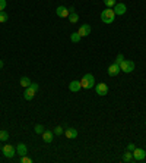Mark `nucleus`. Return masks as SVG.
I'll return each instance as SVG.
<instances>
[{
	"label": "nucleus",
	"instance_id": "20e7f679",
	"mask_svg": "<svg viewBox=\"0 0 146 163\" xmlns=\"http://www.w3.org/2000/svg\"><path fill=\"white\" fill-rule=\"evenodd\" d=\"M120 69L123 71V72H126V74H130V72H133L134 71V63H133L132 60H124L120 63Z\"/></svg>",
	"mask_w": 146,
	"mask_h": 163
},
{
	"label": "nucleus",
	"instance_id": "7ed1b4c3",
	"mask_svg": "<svg viewBox=\"0 0 146 163\" xmlns=\"http://www.w3.org/2000/svg\"><path fill=\"white\" fill-rule=\"evenodd\" d=\"M2 151H3V156L7 157V159H12L16 154V149H15V146H12V144H5L2 147Z\"/></svg>",
	"mask_w": 146,
	"mask_h": 163
},
{
	"label": "nucleus",
	"instance_id": "f03ea898",
	"mask_svg": "<svg viewBox=\"0 0 146 163\" xmlns=\"http://www.w3.org/2000/svg\"><path fill=\"white\" fill-rule=\"evenodd\" d=\"M80 84H82V88H85V90L93 88V87H95V78H93V75L92 74H85L83 78L80 80Z\"/></svg>",
	"mask_w": 146,
	"mask_h": 163
},
{
	"label": "nucleus",
	"instance_id": "f3484780",
	"mask_svg": "<svg viewBox=\"0 0 146 163\" xmlns=\"http://www.w3.org/2000/svg\"><path fill=\"white\" fill-rule=\"evenodd\" d=\"M27 146H25V144L24 143H19L18 144V146H16V153H18V154H20V156H25V154H27Z\"/></svg>",
	"mask_w": 146,
	"mask_h": 163
},
{
	"label": "nucleus",
	"instance_id": "a211bd4d",
	"mask_svg": "<svg viewBox=\"0 0 146 163\" xmlns=\"http://www.w3.org/2000/svg\"><path fill=\"white\" fill-rule=\"evenodd\" d=\"M19 84L22 85V87H25V88H27V87L31 85V80H29L28 76H22V78H20V81H19Z\"/></svg>",
	"mask_w": 146,
	"mask_h": 163
},
{
	"label": "nucleus",
	"instance_id": "39448f33",
	"mask_svg": "<svg viewBox=\"0 0 146 163\" xmlns=\"http://www.w3.org/2000/svg\"><path fill=\"white\" fill-rule=\"evenodd\" d=\"M145 157H146V151L143 149H137V147H136V149L133 150V159H134L136 162H142Z\"/></svg>",
	"mask_w": 146,
	"mask_h": 163
},
{
	"label": "nucleus",
	"instance_id": "f8f14e48",
	"mask_svg": "<svg viewBox=\"0 0 146 163\" xmlns=\"http://www.w3.org/2000/svg\"><path fill=\"white\" fill-rule=\"evenodd\" d=\"M80 88H82V84H80V81H78V80H73V81L69 84V90H70L72 93H78V91H80Z\"/></svg>",
	"mask_w": 146,
	"mask_h": 163
},
{
	"label": "nucleus",
	"instance_id": "b1692460",
	"mask_svg": "<svg viewBox=\"0 0 146 163\" xmlns=\"http://www.w3.org/2000/svg\"><path fill=\"white\" fill-rule=\"evenodd\" d=\"M54 134H56V135H61V134H63V132H64V129L61 128V126H56V128H54V131H53Z\"/></svg>",
	"mask_w": 146,
	"mask_h": 163
},
{
	"label": "nucleus",
	"instance_id": "dca6fc26",
	"mask_svg": "<svg viewBox=\"0 0 146 163\" xmlns=\"http://www.w3.org/2000/svg\"><path fill=\"white\" fill-rule=\"evenodd\" d=\"M133 160H134V159H133V151L127 150V151L123 153V162L124 163H130V162H133Z\"/></svg>",
	"mask_w": 146,
	"mask_h": 163
},
{
	"label": "nucleus",
	"instance_id": "0eeeda50",
	"mask_svg": "<svg viewBox=\"0 0 146 163\" xmlns=\"http://www.w3.org/2000/svg\"><path fill=\"white\" fill-rule=\"evenodd\" d=\"M78 33H79L80 37H88V35L91 34V25H89V24H83V25H80L79 29H78Z\"/></svg>",
	"mask_w": 146,
	"mask_h": 163
},
{
	"label": "nucleus",
	"instance_id": "cd10ccee",
	"mask_svg": "<svg viewBox=\"0 0 146 163\" xmlns=\"http://www.w3.org/2000/svg\"><path fill=\"white\" fill-rule=\"evenodd\" d=\"M134 149H136V146H134V144H133V143H130V144H129V146H127V150H130V151H133V150H134Z\"/></svg>",
	"mask_w": 146,
	"mask_h": 163
},
{
	"label": "nucleus",
	"instance_id": "a878e982",
	"mask_svg": "<svg viewBox=\"0 0 146 163\" xmlns=\"http://www.w3.org/2000/svg\"><path fill=\"white\" fill-rule=\"evenodd\" d=\"M124 60V56H123V54L120 53L119 56H117V57H115V63H117V65H120V63H121V62Z\"/></svg>",
	"mask_w": 146,
	"mask_h": 163
},
{
	"label": "nucleus",
	"instance_id": "423d86ee",
	"mask_svg": "<svg viewBox=\"0 0 146 163\" xmlns=\"http://www.w3.org/2000/svg\"><path fill=\"white\" fill-rule=\"evenodd\" d=\"M97 94L98 95H107L108 94V85H107L105 82H100V84H97Z\"/></svg>",
	"mask_w": 146,
	"mask_h": 163
},
{
	"label": "nucleus",
	"instance_id": "393cba45",
	"mask_svg": "<svg viewBox=\"0 0 146 163\" xmlns=\"http://www.w3.org/2000/svg\"><path fill=\"white\" fill-rule=\"evenodd\" d=\"M20 162H22V163H32V159H29V157H28L27 154H25V156H22Z\"/></svg>",
	"mask_w": 146,
	"mask_h": 163
},
{
	"label": "nucleus",
	"instance_id": "aec40b11",
	"mask_svg": "<svg viewBox=\"0 0 146 163\" xmlns=\"http://www.w3.org/2000/svg\"><path fill=\"white\" fill-rule=\"evenodd\" d=\"M7 138H9V132L5 131V129H2L0 131V141H7Z\"/></svg>",
	"mask_w": 146,
	"mask_h": 163
},
{
	"label": "nucleus",
	"instance_id": "4be33fe9",
	"mask_svg": "<svg viewBox=\"0 0 146 163\" xmlns=\"http://www.w3.org/2000/svg\"><path fill=\"white\" fill-rule=\"evenodd\" d=\"M34 131H35V134H41V135H42V132H44L46 129H44V126H42V125H35Z\"/></svg>",
	"mask_w": 146,
	"mask_h": 163
},
{
	"label": "nucleus",
	"instance_id": "c756f323",
	"mask_svg": "<svg viewBox=\"0 0 146 163\" xmlns=\"http://www.w3.org/2000/svg\"><path fill=\"white\" fill-rule=\"evenodd\" d=\"M2 68H3V62L0 60V69H2Z\"/></svg>",
	"mask_w": 146,
	"mask_h": 163
},
{
	"label": "nucleus",
	"instance_id": "9b49d317",
	"mask_svg": "<svg viewBox=\"0 0 146 163\" xmlns=\"http://www.w3.org/2000/svg\"><path fill=\"white\" fill-rule=\"evenodd\" d=\"M56 14H57L59 18H67L69 14H70V10H69L66 6H59L57 9H56Z\"/></svg>",
	"mask_w": 146,
	"mask_h": 163
},
{
	"label": "nucleus",
	"instance_id": "412c9836",
	"mask_svg": "<svg viewBox=\"0 0 146 163\" xmlns=\"http://www.w3.org/2000/svg\"><path fill=\"white\" fill-rule=\"evenodd\" d=\"M9 19V16H7V14L3 10V12H0V24H5L6 21Z\"/></svg>",
	"mask_w": 146,
	"mask_h": 163
},
{
	"label": "nucleus",
	"instance_id": "4468645a",
	"mask_svg": "<svg viewBox=\"0 0 146 163\" xmlns=\"http://www.w3.org/2000/svg\"><path fill=\"white\" fill-rule=\"evenodd\" d=\"M69 10H70V14H69L67 18H69V21H70V24H76V22L79 21V15L75 12V9H73V7H70Z\"/></svg>",
	"mask_w": 146,
	"mask_h": 163
},
{
	"label": "nucleus",
	"instance_id": "6e6552de",
	"mask_svg": "<svg viewBox=\"0 0 146 163\" xmlns=\"http://www.w3.org/2000/svg\"><path fill=\"white\" fill-rule=\"evenodd\" d=\"M35 94H37V90H34L32 87L29 85V87H27V88H25V93H24V99L29 102V100H32L34 97H35Z\"/></svg>",
	"mask_w": 146,
	"mask_h": 163
},
{
	"label": "nucleus",
	"instance_id": "bb28decb",
	"mask_svg": "<svg viewBox=\"0 0 146 163\" xmlns=\"http://www.w3.org/2000/svg\"><path fill=\"white\" fill-rule=\"evenodd\" d=\"M6 7V0H0V12H3Z\"/></svg>",
	"mask_w": 146,
	"mask_h": 163
},
{
	"label": "nucleus",
	"instance_id": "f257e3e1",
	"mask_svg": "<svg viewBox=\"0 0 146 163\" xmlns=\"http://www.w3.org/2000/svg\"><path fill=\"white\" fill-rule=\"evenodd\" d=\"M114 18H115V14L111 7H107L105 10L101 12V21L104 24H113L114 22Z\"/></svg>",
	"mask_w": 146,
	"mask_h": 163
},
{
	"label": "nucleus",
	"instance_id": "1a4fd4ad",
	"mask_svg": "<svg viewBox=\"0 0 146 163\" xmlns=\"http://www.w3.org/2000/svg\"><path fill=\"white\" fill-rule=\"evenodd\" d=\"M120 71H121V69H120V65H117L115 62H114L113 65L108 66V75H110V76H117V75L120 74Z\"/></svg>",
	"mask_w": 146,
	"mask_h": 163
},
{
	"label": "nucleus",
	"instance_id": "2eb2a0df",
	"mask_svg": "<svg viewBox=\"0 0 146 163\" xmlns=\"http://www.w3.org/2000/svg\"><path fill=\"white\" fill-rule=\"evenodd\" d=\"M53 137H54V132H51V131H44V132H42L44 143H51V141H53Z\"/></svg>",
	"mask_w": 146,
	"mask_h": 163
},
{
	"label": "nucleus",
	"instance_id": "ddd939ff",
	"mask_svg": "<svg viewBox=\"0 0 146 163\" xmlns=\"http://www.w3.org/2000/svg\"><path fill=\"white\" fill-rule=\"evenodd\" d=\"M64 135H66L69 140H75V138L78 137V131L75 128H67V129H64Z\"/></svg>",
	"mask_w": 146,
	"mask_h": 163
},
{
	"label": "nucleus",
	"instance_id": "6ab92c4d",
	"mask_svg": "<svg viewBox=\"0 0 146 163\" xmlns=\"http://www.w3.org/2000/svg\"><path fill=\"white\" fill-rule=\"evenodd\" d=\"M80 38H82V37L79 35V33H78V31H76V33H72V34H70V41H72V43H79Z\"/></svg>",
	"mask_w": 146,
	"mask_h": 163
},
{
	"label": "nucleus",
	"instance_id": "c85d7f7f",
	"mask_svg": "<svg viewBox=\"0 0 146 163\" xmlns=\"http://www.w3.org/2000/svg\"><path fill=\"white\" fill-rule=\"evenodd\" d=\"M31 87H32L34 90H37V91H38V84H37V82H31Z\"/></svg>",
	"mask_w": 146,
	"mask_h": 163
},
{
	"label": "nucleus",
	"instance_id": "5701e85b",
	"mask_svg": "<svg viewBox=\"0 0 146 163\" xmlns=\"http://www.w3.org/2000/svg\"><path fill=\"white\" fill-rule=\"evenodd\" d=\"M104 3H105L107 7H114L117 2H115V0H104Z\"/></svg>",
	"mask_w": 146,
	"mask_h": 163
},
{
	"label": "nucleus",
	"instance_id": "9d476101",
	"mask_svg": "<svg viewBox=\"0 0 146 163\" xmlns=\"http://www.w3.org/2000/svg\"><path fill=\"white\" fill-rule=\"evenodd\" d=\"M113 10L115 15H124L127 12V7L124 3H115V6H114Z\"/></svg>",
	"mask_w": 146,
	"mask_h": 163
}]
</instances>
